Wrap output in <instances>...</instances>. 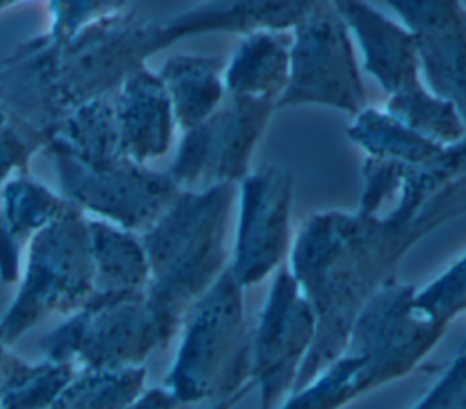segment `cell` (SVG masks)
<instances>
[{
  "label": "cell",
  "instance_id": "6da1fadb",
  "mask_svg": "<svg viewBox=\"0 0 466 409\" xmlns=\"http://www.w3.org/2000/svg\"><path fill=\"white\" fill-rule=\"evenodd\" d=\"M466 216V138L433 160L404 165L390 202L373 213L328 209L293 236L288 269L311 302L317 334L295 382L308 384L346 345L366 302L404 256L442 225Z\"/></svg>",
  "mask_w": 466,
  "mask_h": 409
},
{
  "label": "cell",
  "instance_id": "7a4b0ae2",
  "mask_svg": "<svg viewBox=\"0 0 466 409\" xmlns=\"http://www.w3.org/2000/svg\"><path fill=\"white\" fill-rule=\"evenodd\" d=\"M149 56L147 22L133 11L60 45L36 35L15 44L0 60V100L47 144L71 109L111 96Z\"/></svg>",
  "mask_w": 466,
  "mask_h": 409
},
{
  "label": "cell",
  "instance_id": "3957f363",
  "mask_svg": "<svg viewBox=\"0 0 466 409\" xmlns=\"http://www.w3.org/2000/svg\"><path fill=\"white\" fill-rule=\"evenodd\" d=\"M413 294L415 285L388 280L357 314L344 349L279 409H344L413 373L448 329L424 314Z\"/></svg>",
  "mask_w": 466,
  "mask_h": 409
},
{
  "label": "cell",
  "instance_id": "277c9868",
  "mask_svg": "<svg viewBox=\"0 0 466 409\" xmlns=\"http://www.w3.org/2000/svg\"><path fill=\"white\" fill-rule=\"evenodd\" d=\"M235 204L237 184L182 189L140 233L149 265L146 298L171 340L193 304L229 265Z\"/></svg>",
  "mask_w": 466,
  "mask_h": 409
},
{
  "label": "cell",
  "instance_id": "5b68a950",
  "mask_svg": "<svg viewBox=\"0 0 466 409\" xmlns=\"http://www.w3.org/2000/svg\"><path fill=\"white\" fill-rule=\"evenodd\" d=\"M164 387L182 407L218 402L251 384V333L244 287L226 269L193 304Z\"/></svg>",
  "mask_w": 466,
  "mask_h": 409
},
{
  "label": "cell",
  "instance_id": "8992f818",
  "mask_svg": "<svg viewBox=\"0 0 466 409\" xmlns=\"http://www.w3.org/2000/svg\"><path fill=\"white\" fill-rule=\"evenodd\" d=\"M95 293L87 218L75 204L25 242L18 289L0 318L7 347L53 314L76 313Z\"/></svg>",
  "mask_w": 466,
  "mask_h": 409
},
{
  "label": "cell",
  "instance_id": "52a82bcc",
  "mask_svg": "<svg viewBox=\"0 0 466 409\" xmlns=\"http://www.w3.org/2000/svg\"><path fill=\"white\" fill-rule=\"evenodd\" d=\"M169 342L146 291H95L76 313L42 338L40 349L49 360L82 369H127L144 365Z\"/></svg>",
  "mask_w": 466,
  "mask_h": 409
},
{
  "label": "cell",
  "instance_id": "ba28073f",
  "mask_svg": "<svg viewBox=\"0 0 466 409\" xmlns=\"http://www.w3.org/2000/svg\"><path fill=\"white\" fill-rule=\"evenodd\" d=\"M289 35V71L277 111L317 105L355 116L368 105L351 33L329 0H319Z\"/></svg>",
  "mask_w": 466,
  "mask_h": 409
},
{
  "label": "cell",
  "instance_id": "9c48e42d",
  "mask_svg": "<svg viewBox=\"0 0 466 409\" xmlns=\"http://www.w3.org/2000/svg\"><path fill=\"white\" fill-rule=\"evenodd\" d=\"M277 98L228 95L202 124L182 131L167 175L184 191L238 184L253 167V155L273 115Z\"/></svg>",
  "mask_w": 466,
  "mask_h": 409
},
{
  "label": "cell",
  "instance_id": "30bf717a",
  "mask_svg": "<svg viewBox=\"0 0 466 409\" xmlns=\"http://www.w3.org/2000/svg\"><path fill=\"white\" fill-rule=\"evenodd\" d=\"M60 195L84 213L133 233H144L182 191L167 171H155L129 158L86 165L67 153L44 147Z\"/></svg>",
  "mask_w": 466,
  "mask_h": 409
},
{
  "label": "cell",
  "instance_id": "8fae6325",
  "mask_svg": "<svg viewBox=\"0 0 466 409\" xmlns=\"http://www.w3.org/2000/svg\"><path fill=\"white\" fill-rule=\"evenodd\" d=\"M293 193L291 173L275 164L251 169L237 184L228 269L244 289L273 276L289 256Z\"/></svg>",
  "mask_w": 466,
  "mask_h": 409
},
{
  "label": "cell",
  "instance_id": "7c38bea8",
  "mask_svg": "<svg viewBox=\"0 0 466 409\" xmlns=\"http://www.w3.org/2000/svg\"><path fill=\"white\" fill-rule=\"evenodd\" d=\"M317 334V314L288 265H280L251 333V384L258 409H279L293 393Z\"/></svg>",
  "mask_w": 466,
  "mask_h": 409
},
{
  "label": "cell",
  "instance_id": "4fadbf2b",
  "mask_svg": "<svg viewBox=\"0 0 466 409\" xmlns=\"http://www.w3.org/2000/svg\"><path fill=\"white\" fill-rule=\"evenodd\" d=\"M415 40L426 87L466 125V7L461 0H384Z\"/></svg>",
  "mask_w": 466,
  "mask_h": 409
},
{
  "label": "cell",
  "instance_id": "5bb4252c",
  "mask_svg": "<svg viewBox=\"0 0 466 409\" xmlns=\"http://www.w3.org/2000/svg\"><path fill=\"white\" fill-rule=\"evenodd\" d=\"M319 0H202L164 20L147 22L151 56L178 40L202 35H248L253 31H291Z\"/></svg>",
  "mask_w": 466,
  "mask_h": 409
},
{
  "label": "cell",
  "instance_id": "9a60e30c",
  "mask_svg": "<svg viewBox=\"0 0 466 409\" xmlns=\"http://www.w3.org/2000/svg\"><path fill=\"white\" fill-rule=\"evenodd\" d=\"M346 22L360 51L362 69L388 98L404 96L426 87L420 76L415 40L397 20L368 0H329Z\"/></svg>",
  "mask_w": 466,
  "mask_h": 409
},
{
  "label": "cell",
  "instance_id": "2e32d148",
  "mask_svg": "<svg viewBox=\"0 0 466 409\" xmlns=\"http://www.w3.org/2000/svg\"><path fill=\"white\" fill-rule=\"evenodd\" d=\"M120 149L126 158L147 165L173 145L177 122L167 91L147 64L133 69L111 95Z\"/></svg>",
  "mask_w": 466,
  "mask_h": 409
},
{
  "label": "cell",
  "instance_id": "e0dca14e",
  "mask_svg": "<svg viewBox=\"0 0 466 409\" xmlns=\"http://www.w3.org/2000/svg\"><path fill=\"white\" fill-rule=\"evenodd\" d=\"M226 58L218 55L167 56L157 71L171 102L177 127L187 131L217 111L226 96Z\"/></svg>",
  "mask_w": 466,
  "mask_h": 409
},
{
  "label": "cell",
  "instance_id": "ac0fdd59",
  "mask_svg": "<svg viewBox=\"0 0 466 409\" xmlns=\"http://www.w3.org/2000/svg\"><path fill=\"white\" fill-rule=\"evenodd\" d=\"M289 31H253L226 60L224 85L228 95L273 96L279 100L289 71Z\"/></svg>",
  "mask_w": 466,
  "mask_h": 409
},
{
  "label": "cell",
  "instance_id": "d6986e66",
  "mask_svg": "<svg viewBox=\"0 0 466 409\" xmlns=\"http://www.w3.org/2000/svg\"><path fill=\"white\" fill-rule=\"evenodd\" d=\"M87 231L95 291H146L149 282V265L140 234L100 218L87 220Z\"/></svg>",
  "mask_w": 466,
  "mask_h": 409
},
{
  "label": "cell",
  "instance_id": "ffe728a7",
  "mask_svg": "<svg viewBox=\"0 0 466 409\" xmlns=\"http://www.w3.org/2000/svg\"><path fill=\"white\" fill-rule=\"evenodd\" d=\"M46 147L60 149L86 165H102L126 158L120 149L111 96L95 98L71 109Z\"/></svg>",
  "mask_w": 466,
  "mask_h": 409
},
{
  "label": "cell",
  "instance_id": "44dd1931",
  "mask_svg": "<svg viewBox=\"0 0 466 409\" xmlns=\"http://www.w3.org/2000/svg\"><path fill=\"white\" fill-rule=\"evenodd\" d=\"M346 136L362 149L366 156L406 165L426 164L446 149L444 144L408 127L384 107L380 109L373 105H366L351 116Z\"/></svg>",
  "mask_w": 466,
  "mask_h": 409
},
{
  "label": "cell",
  "instance_id": "7402d4cb",
  "mask_svg": "<svg viewBox=\"0 0 466 409\" xmlns=\"http://www.w3.org/2000/svg\"><path fill=\"white\" fill-rule=\"evenodd\" d=\"M69 204L67 198L29 173H18L0 185V225L18 244H25Z\"/></svg>",
  "mask_w": 466,
  "mask_h": 409
},
{
  "label": "cell",
  "instance_id": "603a6c76",
  "mask_svg": "<svg viewBox=\"0 0 466 409\" xmlns=\"http://www.w3.org/2000/svg\"><path fill=\"white\" fill-rule=\"evenodd\" d=\"M75 365L58 360L29 364L7 353L2 362L0 409H47L75 376Z\"/></svg>",
  "mask_w": 466,
  "mask_h": 409
},
{
  "label": "cell",
  "instance_id": "cb8c5ba5",
  "mask_svg": "<svg viewBox=\"0 0 466 409\" xmlns=\"http://www.w3.org/2000/svg\"><path fill=\"white\" fill-rule=\"evenodd\" d=\"M144 365L82 369L47 409H124L146 389Z\"/></svg>",
  "mask_w": 466,
  "mask_h": 409
},
{
  "label": "cell",
  "instance_id": "d4e9b609",
  "mask_svg": "<svg viewBox=\"0 0 466 409\" xmlns=\"http://www.w3.org/2000/svg\"><path fill=\"white\" fill-rule=\"evenodd\" d=\"M384 109L408 127L439 144L451 145L466 138V125L457 107L433 95L428 87L411 95L388 98Z\"/></svg>",
  "mask_w": 466,
  "mask_h": 409
},
{
  "label": "cell",
  "instance_id": "484cf974",
  "mask_svg": "<svg viewBox=\"0 0 466 409\" xmlns=\"http://www.w3.org/2000/svg\"><path fill=\"white\" fill-rule=\"evenodd\" d=\"M129 0H46L47 29L42 35L49 44H67L89 27L118 16Z\"/></svg>",
  "mask_w": 466,
  "mask_h": 409
},
{
  "label": "cell",
  "instance_id": "4316f807",
  "mask_svg": "<svg viewBox=\"0 0 466 409\" xmlns=\"http://www.w3.org/2000/svg\"><path fill=\"white\" fill-rule=\"evenodd\" d=\"M415 305L431 320L450 325L466 313V251L420 289L415 287Z\"/></svg>",
  "mask_w": 466,
  "mask_h": 409
},
{
  "label": "cell",
  "instance_id": "83f0119b",
  "mask_svg": "<svg viewBox=\"0 0 466 409\" xmlns=\"http://www.w3.org/2000/svg\"><path fill=\"white\" fill-rule=\"evenodd\" d=\"M44 147L46 138L0 100V185L13 175L29 173L31 158Z\"/></svg>",
  "mask_w": 466,
  "mask_h": 409
},
{
  "label": "cell",
  "instance_id": "f1b7e54d",
  "mask_svg": "<svg viewBox=\"0 0 466 409\" xmlns=\"http://www.w3.org/2000/svg\"><path fill=\"white\" fill-rule=\"evenodd\" d=\"M411 409H466V356L455 353L446 371Z\"/></svg>",
  "mask_w": 466,
  "mask_h": 409
},
{
  "label": "cell",
  "instance_id": "f546056e",
  "mask_svg": "<svg viewBox=\"0 0 466 409\" xmlns=\"http://www.w3.org/2000/svg\"><path fill=\"white\" fill-rule=\"evenodd\" d=\"M22 273V244H18L0 225V280L4 284L18 282Z\"/></svg>",
  "mask_w": 466,
  "mask_h": 409
},
{
  "label": "cell",
  "instance_id": "4dcf8cb0",
  "mask_svg": "<svg viewBox=\"0 0 466 409\" xmlns=\"http://www.w3.org/2000/svg\"><path fill=\"white\" fill-rule=\"evenodd\" d=\"M124 409H184L178 400L162 385L144 389L129 405Z\"/></svg>",
  "mask_w": 466,
  "mask_h": 409
},
{
  "label": "cell",
  "instance_id": "1f68e13d",
  "mask_svg": "<svg viewBox=\"0 0 466 409\" xmlns=\"http://www.w3.org/2000/svg\"><path fill=\"white\" fill-rule=\"evenodd\" d=\"M251 387L253 385H248L246 389H242V391H238L237 394H233V396H228V398H224V400H218V402H213L209 407H206V409H235V405L238 404V402H242L244 400V396L251 391Z\"/></svg>",
  "mask_w": 466,
  "mask_h": 409
},
{
  "label": "cell",
  "instance_id": "d6a6232c",
  "mask_svg": "<svg viewBox=\"0 0 466 409\" xmlns=\"http://www.w3.org/2000/svg\"><path fill=\"white\" fill-rule=\"evenodd\" d=\"M22 2H31V0H0V11H4L7 7H13V5H18Z\"/></svg>",
  "mask_w": 466,
  "mask_h": 409
},
{
  "label": "cell",
  "instance_id": "836d02e7",
  "mask_svg": "<svg viewBox=\"0 0 466 409\" xmlns=\"http://www.w3.org/2000/svg\"><path fill=\"white\" fill-rule=\"evenodd\" d=\"M4 354H5V345L0 342V387H2V362H4Z\"/></svg>",
  "mask_w": 466,
  "mask_h": 409
},
{
  "label": "cell",
  "instance_id": "e575fe53",
  "mask_svg": "<svg viewBox=\"0 0 466 409\" xmlns=\"http://www.w3.org/2000/svg\"><path fill=\"white\" fill-rule=\"evenodd\" d=\"M457 353L459 354H464L466 356V336H464V340H462V344L459 345V349H457Z\"/></svg>",
  "mask_w": 466,
  "mask_h": 409
}]
</instances>
